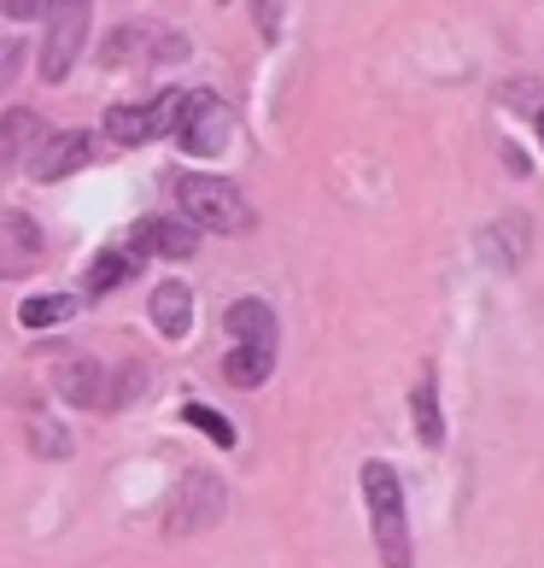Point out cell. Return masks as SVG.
I'll list each match as a JSON object with an SVG mask.
<instances>
[{"label": "cell", "mask_w": 544, "mask_h": 568, "mask_svg": "<svg viewBox=\"0 0 544 568\" xmlns=\"http://www.w3.org/2000/svg\"><path fill=\"white\" fill-rule=\"evenodd\" d=\"M363 504H369V528L381 545L387 568H410V516H404V480L392 463H363Z\"/></svg>", "instance_id": "1"}, {"label": "cell", "mask_w": 544, "mask_h": 568, "mask_svg": "<svg viewBox=\"0 0 544 568\" xmlns=\"http://www.w3.org/2000/svg\"><path fill=\"white\" fill-rule=\"evenodd\" d=\"M176 205L199 235H246L253 229V205L223 176H176Z\"/></svg>", "instance_id": "2"}, {"label": "cell", "mask_w": 544, "mask_h": 568, "mask_svg": "<svg viewBox=\"0 0 544 568\" xmlns=\"http://www.w3.org/2000/svg\"><path fill=\"white\" fill-rule=\"evenodd\" d=\"M228 510V487L212 475V469H187L176 480V493L164 498V534L171 539H187V534H205L217 528Z\"/></svg>", "instance_id": "3"}, {"label": "cell", "mask_w": 544, "mask_h": 568, "mask_svg": "<svg viewBox=\"0 0 544 568\" xmlns=\"http://www.w3.org/2000/svg\"><path fill=\"white\" fill-rule=\"evenodd\" d=\"M176 141H182L194 159H217V153H228V141H235V112H228V100L212 94V89H182Z\"/></svg>", "instance_id": "4"}, {"label": "cell", "mask_w": 544, "mask_h": 568, "mask_svg": "<svg viewBox=\"0 0 544 568\" xmlns=\"http://www.w3.org/2000/svg\"><path fill=\"white\" fill-rule=\"evenodd\" d=\"M176 112H182V89H164L153 100H123V106L106 112V141L146 146V141H158V135L176 130Z\"/></svg>", "instance_id": "5"}, {"label": "cell", "mask_w": 544, "mask_h": 568, "mask_svg": "<svg viewBox=\"0 0 544 568\" xmlns=\"http://www.w3.org/2000/svg\"><path fill=\"white\" fill-rule=\"evenodd\" d=\"M53 393L65 398V405H76V410H112V405H123V398L135 393V382L117 387L106 364H94V357H65V364L53 369Z\"/></svg>", "instance_id": "6"}, {"label": "cell", "mask_w": 544, "mask_h": 568, "mask_svg": "<svg viewBox=\"0 0 544 568\" xmlns=\"http://www.w3.org/2000/svg\"><path fill=\"white\" fill-rule=\"evenodd\" d=\"M53 24H48V41H41V77L48 82H65L82 41H89V0H53Z\"/></svg>", "instance_id": "7"}, {"label": "cell", "mask_w": 544, "mask_h": 568, "mask_svg": "<svg viewBox=\"0 0 544 568\" xmlns=\"http://www.w3.org/2000/svg\"><path fill=\"white\" fill-rule=\"evenodd\" d=\"M141 59H187V36L176 30H141V24H123L106 36V48H100V65L106 71H123V65H141Z\"/></svg>", "instance_id": "8"}, {"label": "cell", "mask_w": 544, "mask_h": 568, "mask_svg": "<svg viewBox=\"0 0 544 568\" xmlns=\"http://www.w3.org/2000/svg\"><path fill=\"white\" fill-rule=\"evenodd\" d=\"M94 159V135L89 130H65V135H41V146L30 153V171L41 182H65L71 171H82V164Z\"/></svg>", "instance_id": "9"}, {"label": "cell", "mask_w": 544, "mask_h": 568, "mask_svg": "<svg viewBox=\"0 0 544 568\" xmlns=\"http://www.w3.org/2000/svg\"><path fill=\"white\" fill-rule=\"evenodd\" d=\"M130 246L141 252H164V258H194V246H199V229L187 223V217H141L130 229Z\"/></svg>", "instance_id": "10"}, {"label": "cell", "mask_w": 544, "mask_h": 568, "mask_svg": "<svg viewBox=\"0 0 544 568\" xmlns=\"http://www.w3.org/2000/svg\"><path fill=\"white\" fill-rule=\"evenodd\" d=\"M41 264V229L24 212L0 217V276H30Z\"/></svg>", "instance_id": "11"}, {"label": "cell", "mask_w": 544, "mask_h": 568, "mask_svg": "<svg viewBox=\"0 0 544 568\" xmlns=\"http://www.w3.org/2000/svg\"><path fill=\"white\" fill-rule=\"evenodd\" d=\"M41 135H48L41 112L12 106L7 118H0V171H12V164H30V153L41 146Z\"/></svg>", "instance_id": "12"}, {"label": "cell", "mask_w": 544, "mask_h": 568, "mask_svg": "<svg viewBox=\"0 0 544 568\" xmlns=\"http://www.w3.org/2000/svg\"><path fill=\"white\" fill-rule=\"evenodd\" d=\"M146 311H153V328L164 341H187V328H194V293H187V282H158Z\"/></svg>", "instance_id": "13"}, {"label": "cell", "mask_w": 544, "mask_h": 568, "mask_svg": "<svg viewBox=\"0 0 544 568\" xmlns=\"http://www.w3.org/2000/svg\"><path fill=\"white\" fill-rule=\"evenodd\" d=\"M223 328L235 346H276V311L264 300H235L223 311Z\"/></svg>", "instance_id": "14"}, {"label": "cell", "mask_w": 544, "mask_h": 568, "mask_svg": "<svg viewBox=\"0 0 544 568\" xmlns=\"http://www.w3.org/2000/svg\"><path fill=\"white\" fill-rule=\"evenodd\" d=\"M135 270H141V252H135V246H106V252L89 264V276H82V300H106V293L123 287Z\"/></svg>", "instance_id": "15"}, {"label": "cell", "mask_w": 544, "mask_h": 568, "mask_svg": "<svg viewBox=\"0 0 544 568\" xmlns=\"http://www.w3.org/2000/svg\"><path fill=\"white\" fill-rule=\"evenodd\" d=\"M533 235V223L527 217H521V212H510V217H497L492 229H486V258L497 264V270H515L521 258H527V241Z\"/></svg>", "instance_id": "16"}, {"label": "cell", "mask_w": 544, "mask_h": 568, "mask_svg": "<svg viewBox=\"0 0 544 568\" xmlns=\"http://www.w3.org/2000/svg\"><path fill=\"white\" fill-rule=\"evenodd\" d=\"M410 423H415V439H422L428 452L445 446V410H439V382L433 375H422L410 393Z\"/></svg>", "instance_id": "17"}, {"label": "cell", "mask_w": 544, "mask_h": 568, "mask_svg": "<svg viewBox=\"0 0 544 568\" xmlns=\"http://www.w3.org/2000/svg\"><path fill=\"white\" fill-rule=\"evenodd\" d=\"M269 369H276V346H235L223 357V382L228 387H240V393H253L269 382Z\"/></svg>", "instance_id": "18"}, {"label": "cell", "mask_w": 544, "mask_h": 568, "mask_svg": "<svg viewBox=\"0 0 544 568\" xmlns=\"http://www.w3.org/2000/svg\"><path fill=\"white\" fill-rule=\"evenodd\" d=\"M71 317H76L71 293H35V300L18 305V323H24V328H59V323H71Z\"/></svg>", "instance_id": "19"}, {"label": "cell", "mask_w": 544, "mask_h": 568, "mask_svg": "<svg viewBox=\"0 0 544 568\" xmlns=\"http://www.w3.org/2000/svg\"><path fill=\"white\" fill-rule=\"evenodd\" d=\"M182 423H194L199 434H212L217 446H235V428H228V416H217L212 405H187V410H182Z\"/></svg>", "instance_id": "20"}, {"label": "cell", "mask_w": 544, "mask_h": 568, "mask_svg": "<svg viewBox=\"0 0 544 568\" xmlns=\"http://www.w3.org/2000/svg\"><path fill=\"white\" fill-rule=\"evenodd\" d=\"M30 434H35V452L41 457H71V434L53 428L48 416H30Z\"/></svg>", "instance_id": "21"}, {"label": "cell", "mask_w": 544, "mask_h": 568, "mask_svg": "<svg viewBox=\"0 0 544 568\" xmlns=\"http://www.w3.org/2000/svg\"><path fill=\"white\" fill-rule=\"evenodd\" d=\"M18 71H24V41H0V89H12Z\"/></svg>", "instance_id": "22"}, {"label": "cell", "mask_w": 544, "mask_h": 568, "mask_svg": "<svg viewBox=\"0 0 544 568\" xmlns=\"http://www.w3.org/2000/svg\"><path fill=\"white\" fill-rule=\"evenodd\" d=\"M48 7H53V0H0V12H7L12 24H24V18H41Z\"/></svg>", "instance_id": "23"}, {"label": "cell", "mask_w": 544, "mask_h": 568, "mask_svg": "<svg viewBox=\"0 0 544 568\" xmlns=\"http://www.w3.org/2000/svg\"><path fill=\"white\" fill-rule=\"evenodd\" d=\"M538 146H544V112H538Z\"/></svg>", "instance_id": "24"}]
</instances>
